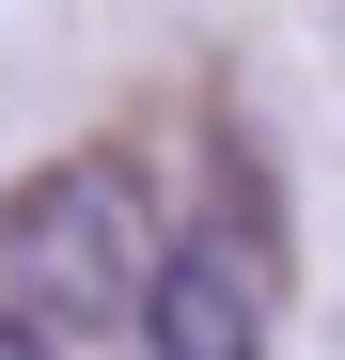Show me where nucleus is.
<instances>
[{"label": "nucleus", "mask_w": 345, "mask_h": 360, "mask_svg": "<svg viewBox=\"0 0 345 360\" xmlns=\"http://www.w3.org/2000/svg\"><path fill=\"white\" fill-rule=\"evenodd\" d=\"M0 360H63V329H32V314H0Z\"/></svg>", "instance_id": "nucleus-3"}, {"label": "nucleus", "mask_w": 345, "mask_h": 360, "mask_svg": "<svg viewBox=\"0 0 345 360\" xmlns=\"http://www.w3.org/2000/svg\"><path fill=\"white\" fill-rule=\"evenodd\" d=\"M142 360H267V282L236 235H172L142 297Z\"/></svg>", "instance_id": "nucleus-2"}, {"label": "nucleus", "mask_w": 345, "mask_h": 360, "mask_svg": "<svg viewBox=\"0 0 345 360\" xmlns=\"http://www.w3.org/2000/svg\"><path fill=\"white\" fill-rule=\"evenodd\" d=\"M157 297V219L126 157H47L0 188V314L32 329H126Z\"/></svg>", "instance_id": "nucleus-1"}]
</instances>
